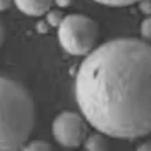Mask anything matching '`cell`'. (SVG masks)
I'll list each match as a JSON object with an SVG mask.
<instances>
[{
	"instance_id": "obj_5",
	"label": "cell",
	"mask_w": 151,
	"mask_h": 151,
	"mask_svg": "<svg viewBox=\"0 0 151 151\" xmlns=\"http://www.w3.org/2000/svg\"><path fill=\"white\" fill-rule=\"evenodd\" d=\"M19 11L26 15L39 17L43 15L51 8L54 0H14Z\"/></svg>"
},
{
	"instance_id": "obj_12",
	"label": "cell",
	"mask_w": 151,
	"mask_h": 151,
	"mask_svg": "<svg viewBox=\"0 0 151 151\" xmlns=\"http://www.w3.org/2000/svg\"><path fill=\"white\" fill-rule=\"evenodd\" d=\"M11 1L12 0H0V11L7 10V8L11 6Z\"/></svg>"
},
{
	"instance_id": "obj_15",
	"label": "cell",
	"mask_w": 151,
	"mask_h": 151,
	"mask_svg": "<svg viewBox=\"0 0 151 151\" xmlns=\"http://www.w3.org/2000/svg\"><path fill=\"white\" fill-rule=\"evenodd\" d=\"M3 40H4V29H3V25L0 24V47L3 44Z\"/></svg>"
},
{
	"instance_id": "obj_6",
	"label": "cell",
	"mask_w": 151,
	"mask_h": 151,
	"mask_svg": "<svg viewBox=\"0 0 151 151\" xmlns=\"http://www.w3.org/2000/svg\"><path fill=\"white\" fill-rule=\"evenodd\" d=\"M85 148L88 151H107L109 143L102 133H92L84 140Z\"/></svg>"
},
{
	"instance_id": "obj_10",
	"label": "cell",
	"mask_w": 151,
	"mask_h": 151,
	"mask_svg": "<svg viewBox=\"0 0 151 151\" xmlns=\"http://www.w3.org/2000/svg\"><path fill=\"white\" fill-rule=\"evenodd\" d=\"M142 36L146 40L150 39L151 36V21L150 19H144L142 24Z\"/></svg>"
},
{
	"instance_id": "obj_2",
	"label": "cell",
	"mask_w": 151,
	"mask_h": 151,
	"mask_svg": "<svg viewBox=\"0 0 151 151\" xmlns=\"http://www.w3.org/2000/svg\"><path fill=\"white\" fill-rule=\"evenodd\" d=\"M35 127V103L26 88L0 77V151H19Z\"/></svg>"
},
{
	"instance_id": "obj_3",
	"label": "cell",
	"mask_w": 151,
	"mask_h": 151,
	"mask_svg": "<svg viewBox=\"0 0 151 151\" xmlns=\"http://www.w3.org/2000/svg\"><path fill=\"white\" fill-rule=\"evenodd\" d=\"M60 45L72 55H87L98 39V25L93 19L72 14L60 21L58 29Z\"/></svg>"
},
{
	"instance_id": "obj_8",
	"label": "cell",
	"mask_w": 151,
	"mask_h": 151,
	"mask_svg": "<svg viewBox=\"0 0 151 151\" xmlns=\"http://www.w3.org/2000/svg\"><path fill=\"white\" fill-rule=\"evenodd\" d=\"M93 1H98V3L104 4V6L122 7V6H129V4H133L136 1H140V0H93Z\"/></svg>"
},
{
	"instance_id": "obj_1",
	"label": "cell",
	"mask_w": 151,
	"mask_h": 151,
	"mask_svg": "<svg viewBox=\"0 0 151 151\" xmlns=\"http://www.w3.org/2000/svg\"><path fill=\"white\" fill-rule=\"evenodd\" d=\"M150 70L151 50L142 40H111L89 52L76 76V99L85 119L113 137L147 135Z\"/></svg>"
},
{
	"instance_id": "obj_13",
	"label": "cell",
	"mask_w": 151,
	"mask_h": 151,
	"mask_svg": "<svg viewBox=\"0 0 151 151\" xmlns=\"http://www.w3.org/2000/svg\"><path fill=\"white\" fill-rule=\"evenodd\" d=\"M56 4L59 6V7H68V6H70L72 4L73 0H55Z\"/></svg>"
},
{
	"instance_id": "obj_11",
	"label": "cell",
	"mask_w": 151,
	"mask_h": 151,
	"mask_svg": "<svg viewBox=\"0 0 151 151\" xmlns=\"http://www.w3.org/2000/svg\"><path fill=\"white\" fill-rule=\"evenodd\" d=\"M140 8H142V11L146 12V14H150V0H140Z\"/></svg>"
},
{
	"instance_id": "obj_7",
	"label": "cell",
	"mask_w": 151,
	"mask_h": 151,
	"mask_svg": "<svg viewBox=\"0 0 151 151\" xmlns=\"http://www.w3.org/2000/svg\"><path fill=\"white\" fill-rule=\"evenodd\" d=\"M19 151H52L51 146L45 142H41V140H36V142H32V143L26 144L25 147H22Z\"/></svg>"
},
{
	"instance_id": "obj_14",
	"label": "cell",
	"mask_w": 151,
	"mask_h": 151,
	"mask_svg": "<svg viewBox=\"0 0 151 151\" xmlns=\"http://www.w3.org/2000/svg\"><path fill=\"white\" fill-rule=\"evenodd\" d=\"M136 151H151V146H150V143H144V144H142L139 148Z\"/></svg>"
},
{
	"instance_id": "obj_9",
	"label": "cell",
	"mask_w": 151,
	"mask_h": 151,
	"mask_svg": "<svg viewBox=\"0 0 151 151\" xmlns=\"http://www.w3.org/2000/svg\"><path fill=\"white\" fill-rule=\"evenodd\" d=\"M63 19V17L60 14L59 11H51L48 12V17H47V21L48 24L51 25V26H59L60 21Z\"/></svg>"
},
{
	"instance_id": "obj_4",
	"label": "cell",
	"mask_w": 151,
	"mask_h": 151,
	"mask_svg": "<svg viewBox=\"0 0 151 151\" xmlns=\"http://www.w3.org/2000/svg\"><path fill=\"white\" fill-rule=\"evenodd\" d=\"M52 133L56 142L65 147H77L85 140L87 125L81 115L73 111L59 114L52 124Z\"/></svg>"
}]
</instances>
